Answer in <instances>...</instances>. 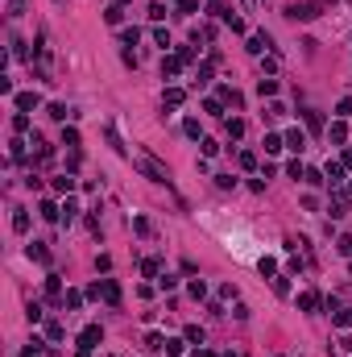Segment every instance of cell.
I'll return each instance as SVG.
<instances>
[{
  "mask_svg": "<svg viewBox=\"0 0 352 357\" xmlns=\"http://www.w3.org/2000/svg\"><path fill=\"white\" fill-rule=\"evenodd\" d=\"M133 166H137L145 179H154V183H170V170L162 166L154 154H145V149H137V154H133Z\"/></svg>",
  "mask_w": 352,
  "mask_h": 357,
  "instance_id": "obj_1",
  "label": "cell"
},
{
  "mask_svg": "<svg viewBox=\"0 0 352 357\" xmlns=\"http://www.w3.org/2000/svg\"><path fill=\"white\" fill-rule=\"evenodd\" d=\"M286 17H294V21H315V17H319V4H315V0H307V4H290Z\"/></svg>",
  "mask_w": 352,
  "mask_h": 357,
  "instance_id": "obj_2",
  "label": "cell"
},
{
  "mask_svg": "<svg viewBox=\"0 0 352 357\" xmlns=\"http://www.w3.org/2000/svg\"><path fill=\"white\" fill-rule=\"evenodd\" d=\"M100 337H104V332H100V324L83 328V337H79V353H91V349H96V345H100Z\"/></svg>",
  "mask_w": 352,
  "mask_h": 357,
  "instance_id": "obj_3",
  "label": "cell"
},
{
  "mask_svg": "<svg viewBox=\"0 0 352 357\" xmlns=\"http://www.w3.org/2000/svg\"><path fill=\"white\" fill-rule=\"evenodd\" d=\"M207 13H216V17L232 21V8H228V0H207Z\"/></svg>",
  "mask_w": 352,
  "mask_h": 357,
  "instance_id": "obj_4",
  "label": "cell"
},
{
  "mask_svg": "<svg viewBox=\"0 0 352 357\" xmlns=\"http://www.w3.org/2000/svg\"><path fill=\"white\" fill-rule=\"evenodd\" d=\"M104 295H108V303H112V307H120V286H116L112 279H104Z\"/></svg>",
  "mask_w": 352,
  "mask_h": 357,
  "instance_id": "obj_5",
  "label": "cell"
},
{
  "mask_svg": "<svg viewBox=\"0 0 352 357\" xmlns=\"http://www.w3.org/2000/svg\"><path fill=\"white\" fill-rule=\"evenodd\" d=\"M298 307H302V312H315V307H319V295H315V291H302V295H298Z\"/></svg>",
  "mask_w": 352,
  "mask_h": 357,
  "instance_id": "obj_6",
  "label": "cell"
},
{
  "mask_svg": "<svg viewBox=\"0 0 352 357\" xmlns=\"http://www.w3.org/2000/svg\"><path fill=\"white\" fill-rule=\"evenodd\" d=\"M13 228H17V233H25V228H29V212H25V208H13Z\"/></svg>",
  "mask_w": 352,
  "mask_h": 357,
  "instance_id": "obj_7",
  "label": "cell"
},
{
  "mask_svg": "<svg viewBox=\"0 0 352 357\" xmlns=\"http://www.w3.org/2000/svg\"><path fill=\"white\" fill-rule=\"evenodd\" d=\"M17 108H21V112L38 108V96H33V91H21V96H17Z\"/></svg>",
  "mask_w": 352,
  "mask_h": 357,
  "instance_id": "obj_8",
  "label": "cell"
},
{
  "mask_svg": "<svg viewBox=\"0 0 352 357\" xmlns=\"http://www.w3.org/2000/svg\"><path fill=\"white\" fill-rule=\"evenodd\" d=\"M29 258H38V262H50V249H46L42 241H33V245H29Z\"/></svg>",
  "mask_w": 352,
  "mask_h": 357,
  "instance_id": "obj_9",
  "label": "cell"
},
{
  "mask_svg": "<svg viewBox=\"0 0 352 357\" xmlns=\"http://www.w3.org/2000/svg\"><path fill=\"white\" fill-rule=\"evenodd\" d=\"M286 145H290V149H302V145H307V137H302L298 129H290V133H286Z\"/></svg>",
  "mask_w": 352,
  "mask_h": 357,
  "instance_id": "obj_10",
  "label": "cell"
},
{
  "mask_svg": "<svg viewBox=\"0 0 352 357\" xmlns=\"http://www.w3.org/2000/svg\"><path fill=\"white\" fill-rule=\"evenodd\" d=\"M265 46H269V38H265V33H257V38H249V50H253V54H261Z\"/></svg>",
  "mask_w": 352,
  "mask_h": 357,
  "instance_id": "obj_11",
  "label": "cell"
},
{
  "mask_svg": "<svg viewBox=\"0 0 352 357\" xmlns=\"http://www.w3.org/2000/svg\"><path fill=\"white\" fill-rule=\"evenodd\" d=\"M50 117H54V121H66V117H75V112H70L66 104H50Z\"/></svg>",
  "mask_w": 352,
  "mask_h": 357,
  "instance_id": "obj_12",
  "label": "cell"
},
{
  "mask_svg": "<svg viewBox=\"0 0 352 357\" xmlns=\"http://www.w3.org/2000/svg\"><path fill=\"white\" fill-rule=\"evenodd\" d=\"M257 91H261V96H274L278 83H274V79H261V83H257Z\"/></svg>",
  "mask_w": 352,
  "mask_h": 357,
  "instance_id": "obj_13",
  "label": "cell"
},
{
  "mask_svg": "<svg viewBox=\"0 0 352 357\" xmlns=\"http://www.w3.org/2000/svg\"><path fill=\"white\" fill-rule=\"evenodd\" d=\"M327 179H332V183H340V179H344V166H340V162H332V166H327Z\"/></svg>",
  "mask_w": 352,
  "mask_h": 357,
  "instance_id": "obj_14",
  "label": "cell"
},
{
  "mask_svg": "<svg viewBox=\"0 0 352 357\" xmlns=\"http://www.w3.org/2000/svg\"><path fill=\"white\" fill-rule=\"evenodd\" d=\"M336 249L344 253V258H352V237H340V241H336Z\"/></svg>",
  "mask_w": 352,
  "mask_h": 357,
  "instance_id": "obj_15",
  "label": "cell"
},
{
  "mask_svg": "<svg viewBox=\"0 0 352 357\" xmlns=\"http://www.w3.org/2000/svg\"><path fill=\"white\" fill-rule=\"evenodd\" d=\"M25 13V0H8V17H21Z\"/></svg>",
  "mask_w": 352,
  "mask_h": 357,
  "instance_id": "obj_16",
  "label": "cell"
},
{
  "mask_svg": "<svg viewBox=\"0 0 352 357\" xmlns=\"http://www.w3.org/2000/svg\"><path fill=\"white\" fill-rule=\"evenodd\" d=\"M166 104H182V87H170L166 91Z\"/></svg>",
  "mask_w": 352,
  "mask_h": 357,
  "instance_id": "obj_17",
  "label": "cell"
},
{
  "mask_svg": "<svg viewBox=\"0 0 352 357\" xmlns=\"http://www.w3.org/2000/svg\"><path fill=\"white\" fill-rule=\"evenodd\" d=\"M195 8H199V4H195V0H178V13H182V17H191V13H195Z\"/></svg>",
  "mask_w": 352,
  "mask_h": 357,
  "instance_id": "obj_18",
  "label": "cell"
},
{
  "mask_svg": "<svg viewBox=\"0 0 352 357\" xmlns=\"http://www.w3.org/2000/svg\"><path fill=\"white\" fill-rule=\"evenodd\" d=\"M186 341H195V345H203V328H195V324H191V328H186Z\"/></svg>",
  "mask_w": 352,
  "mask_h": 357,
  "instance_id": "obj_19",
  "label": "cell"
},
{
  "mask_svg": "<svg viewBox=\"0 0 352 357\" xmlns=\"http://www.w3.org/2000/svg\"><path fill=\"white\" fill-rule=\"evenodd\" d=\"M240 166H244V170H253V166H257V154H249V149H244V154H240Z\"/></svg>",
  "mask_w": 352,
  "mask_h": 357,
  "instance_id": "obj_20",
  "label": "cell"
},
{
  "mask_svg": "<svg viewBox=\"0 0 352 357\" xmlns=\"http://www.w3.org/2000/svg\"><path fill=\"white\" fill-rule=\"evenodd\" d=\"M54 187H58V191H70V187H75V179L62 175V179H54Z\"/></svg>",
  "mask_w": 352,
  "mask_h": 357,
  "instance_id": "obj_21",
  "label": "cell"
},
{
  "mask_svg": "<svg viewBox=\"0 0 352 357\" xmlns=\"http://www.w3.org/2000/svg\"><path fill=\"white\" fill-rule=\"evenodd\" d=\"M46 291H50V299H58V291H62V286H58V279L50 274V279H46Z\"/></svg>",
  "mask_w": 352,
  "mask_h": 357,
  "instance_id": "obj_22",
  "label": "cell"
},
{
  "mask_svg": "<svg viewBox=\"0 0 352 357\" xmlns=\"http://www.w3.org/2000/svg\"><path fill=\"white\" fill-rule=\"evenodd\" d=\"M62 145L75 149V145H79V133H75V129H66V133H62Z\"/></svg>",
  "mask_w": 352,
  "mask_h": 357,
  "instance_id": "obj_23",
  "label": "cell"
},
{
  "mask_svg": "<svg viewBox=\"0 0 352 357\" xmlns=\"http://www.w3.org/2000/svg\"><path fill=\"white\" fill-rule=\"evenodd\" d=\"M25 357H42V341H29V349H25Z\"/></svg>",
  "mask_w": 352,
  "mask_h": 357,
  "instance_id": "obj_24",
  "label": "cell"
},
{
  "mask_svg": "<svg viewBox=\"0 0 352 357\" xmlns=\"http://www.w3.org/2000/svg\"><path fill=\"white\" fill-rule=\"evenodd\" d=\"M336 324H352V307H344V312L336 316Z\"/></svg>",
  "mask_w": 352,
  "mask_h": 357,
  "instance_id": "obj_25",
  "label": "cell"
}]
</instances>
